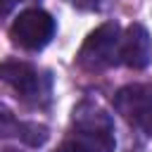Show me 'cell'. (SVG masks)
Listing matches in <instances>:
<instances>
[{
  "label": "cell",
  "instance_id": "9c48e42d",
  "mask_svg": "<svg viewBox=\"0 0 152 152\" xmlns=\"http://www.w3.org/2000/svg\"><path fill=\"white\" fill-rule=\"evenodd\" d=\"M138 126H140V128H142V131H145V133L152 138V107L147 109V114L140 119V124H138Z\"/></svg>",
  "mask_w": 152,
  "mask_h": 152
},
{
  "label": "cell",
  "instance_id": "6da1fadb",
  "mask_svg": "<svg viewBox=\"0 0 152 152\" xmlns=\"http://www.w3.org/2000/svg\"><path fill=\"white\" fill-rule=\"evenodd\" d=\"M74 128L76 133L69 142L81 152H114V121L93 100H83L74 107Z\"/></svg>",
  "mask_w": 152,
  "mask_h": 152
},
{
  "label": "cell",
  "instance_id": "ba28073f",
  "mask_svg": "<svg viewBox=\"0 0 152 152\" xmlns=\"http://www.w3.org/2000/svg\"><path fill=\"white\" fill-rule=\"evenodd\" d=\"M19 124L21 121L14 116V112L5 102H0V135H17Z\"/></svg>",
  "mask_w": 152,
  "mask_h": 152
},
{
  "label": "cell",
  "instance_id": "7a4b0ae2",
  "mask_svg": "<svg viewBox=\"0 0 152 152\" xmlns=\"http://www.w3.org/2000/svg\"><path fill=\"white\" fill-rule=\"evenodd\" d=\"M121 45V26L116 21H104L88 33L78 50V64L88 71H102L114 64Z\"/></svg>",
  "mask_w": 152,
  "mask_h": 152
},
{
  "label": "cell",
  "instance_id": "5b68a950",
  "mask_svg": "<svg viewBox=\"0 0 152 152\" xmlns=\"http://www.w3.org/2000/svg\"><path fill=\"white\" fill-rule=\"evenodd\" d=\"M0 81H5L10 88H14L21 97H38L40 93V76L36 66L19 59H5L0 62Z\"/></svg>",
  "mask_w": 152,
  "mask_h": 152
},
{
  "label": "cell",
  "instance_id": "277c9868",
  "mask_svg": "<svg viewBox=\"0 0 152 152\" xmlns=\"http://www.w3.org/2000/svg\"><path fill=\"white\" fill-rule=\"evenodd\" d=\"M119 59L131 69H145L152 59V40L142 24H131L121 36Z\"/></svg>",
  "mask_w": 152,
  "mask_h": 152
},
{
  "label": "cell",
  "instance_id": "7c38bea8",
  "mask_svg": "<svg viewBox=\"0 0 152 152\" xmlns=\"http://www.w3.org/2000/svg\"><path fill=\"white\" fill-rule=\"evenodd\" d=\"M57 152H81V150H78V147H76V145H71V142H69V140H64V145H62V147H59V150H57Z\"/></svg>",
  "mask_w": 152,
  "mask_h": 152
},
{
  "label": "cell",
  "instance_id": "30bf717a",
  "mask_svg": "<svg viewBox=\"0 0 152 152\" xmlns=\"http://www.w3.org/2000/svg\"><path fill=\"white\" fill-rule=\"evenodd\" d=\"M17 2H21V0H0V17L2 14H10L17 7Z\"/></svg>",
  "mask_w": 152,
  "mask_h": 152
},
{
  "label": "cell",
  "instance_id": "3957f363",
  "mask_svg": "<svg viewBox=\"0 0 152 152\" xmlns=\"http://www.w3.org/2000/svg\"><path fill=\"white\" fill-rule=\"evenodd\" d=\"M10 36H12V43L24 50H31V52L43 50L55 36V19L40 7L24 10L14 19Z\"/></svg>",
  "mask_w": 152,
  "mask_h": 152
},
{
  "label": "cell",
  "instance_id": "52a82bcc",
  "mask_svg": "<svg viewBox=\"0 0 152 152\" xmlns=\"http://www.w3.org/2000/svg\"><path fill=\"white\" fill-rule=\"evenodd\" d=\"M17 138L21 142H26L28 147H40L48 142L50 138V131L45 124H38V121H21L19 124V131H17Z\"/></svg>",
  "mask_w": 152,
  "mask_h": 152
},
{
  "label": "cell",
  "instance_id": "8fae6325",
  "mask_svg": "<svg viewBox=\"0 0 152 152\" xmlns=\"http://www.w3.org/2000/svg\"><path fill=\"white\" fill-rule=\"evenodd\" d=\"M74 5H78L83 10H93V7H97V0H74Z\"/></svg>",
  "mask_w": 152,
  "mask_h": 152
},
{
  "label": "cell",
  "instance_id": "4fadbf2b",
  "mask_svg": "<svg viewBox=\"0 0 152 152\" xmlns=\"http://www.w3.org/2000/svg\"><path fill=\"white\" fill-rule=\"evenodd\" d=\"M2 152H19V150H12V147H7V150H2Z\"/></svg>",
  "mask_w": 152,
  "mask_h": 152
},
{
  "label": "cell",
  "instance_id": "8992f818",
  "mask_svg": "<svg viewBox=\"0 0 152 152\" xmlns=\"http://www.w3.org/2000/svg\"><path fill=\"white\" fill-rule=\"evenodd\" d=\"M152 107V88L142 86V83H133L121 88L114 95V109L131 124H140V119L147 114V109Z\"/></svg>",
  "mask_w": 152,
  "mask_h": 152
}]
</instances>
